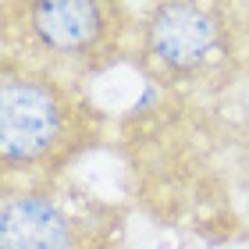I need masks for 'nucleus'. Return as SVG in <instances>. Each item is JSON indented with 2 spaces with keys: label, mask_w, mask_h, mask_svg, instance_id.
I'll use <instances>...</instances> for the list:
<instances>
[{
  "label": "nucleus",
  "mask_w": 249,
  "mask_h": 249,
  "mask_svg": "<svg viewBox=\"0 0 249 249\" xmlns=\"http://www.w3.org/2000/svg\"><path fill=\"white\" fill-rule=\"evenodd\" d=\"M107 135L82 82L0 53V185H50Z\"/></svg>",
  "instance_id": "1"
},
{
  "label": "nucleus",
  "mask_w": 249,
  "mask_h": 249,
  "mask_svg": "<svg viewBox=\"0 0 249 249\" xmlns=\"http://www.w3.org/2000/svg\"><path fill=\"white\" fill-rule=\"evenodd\" d=\"M132 64L175 96H213L242 78L231 0H157L135 15Z\"/></svg>",
  "instance_id": "2"
},
{
  "label": "nucleus",
  "mask_w": 249,
  "mask_h": 249,
  "mask_svg": "<svg viewBox=\"0 0 249 249\" xmlns=\"http://www.w3.org/2000/svg\"><path fill=\"white\" fill-rule=\"evenodd\" d=\"M135 15L124 0H0V53L86 86L132 53Z\"/></svg>",
  "instance_id": "3"
},
{
  "label": "nucleus",
  "mask_w": 249,
  "mask_h": 249,
  "mask_svg": "<svg viewBox=\"0 0 249 249\" xmlns=\"http://www.w3.org/2000/svg\"><path fill=\"white\" fill-rule=\"evenodd\" d=\"M124 213L68 182L0 185V249H118Z\"/></svg>",
  "instance_id": "4"
},
{
  "label": "nucleus",
  "mask_w": 249,
  "mask_h": 249,
  "mask_svg": "<svg viewBox=\"0 0 249 249\" xmlns=\"http://www.w3.org/2000/svg\"><path fill=\"white\" fill-rule=\"evenodd\" d=\"M235 25H239V53H242V78H249V0H231Z\"/></svg>",
  "instance_id": "5"
}]
</instances>
